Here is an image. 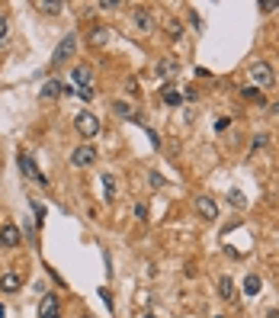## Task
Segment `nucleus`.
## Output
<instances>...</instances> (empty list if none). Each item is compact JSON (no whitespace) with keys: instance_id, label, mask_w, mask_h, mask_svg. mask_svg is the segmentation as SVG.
Returning <instances> with one entry per match:
<instances>
[{"instance_id":"nucleus-30","label":"nucleus","mask_w":279,"mask_h":318,"mask_svg":"<svg viewBox=\"0 0 279 318\" xmlns=\"http://www.w3.org/2000/svg\"><path fill=\"white\" fill-rule=\"evenodd\" d=\"M148 138H151V145H154V148L161 145V138H157V132H154V129H148Z\"/></svg>"},{"instance_id":"nucleus-6","label":"nucleus","mask_w":279,"mask_h":318,"mask_svg":"<svg viewBox=\"0 0 279 318\" xmlns=\"http://www.w3.org/2000/svg\"><path fill=\"white\" fill-rule=\"evenodd\" d=\"M196 212H199L202 218H218V206H215V200H209V196H196Z\"/></svg>"},{"instance_id":"nucleus-8","label":"nucleus","mask_w":279,"mask_h":318,"mask_svg":"<svg viewBox=\"0 0 279 318\" xmlns=\"http://www.w3.org/2000/svg\"><path fill=\"white\" fill-rule=\"evenodd\" d=\"M19 170H23V174H26V177H35V180H39V183H48L42 174H39V170H35V164H32V157L26 154V151H23L19 154Z\"/></svg>"},{"instance_id":"nucleus-34","label":"nucleus","mask_w":279,"mask_h":318,"mask_svg":"<svg viewBox=\"0 0 279 318\" xmlns=\"http://www.w3.org/2000/svg\"><path fill=\"white\" fill-rule=\"evenodd\" d=\"M215 318H225V315H215Z\"/></svg>"},{"instance_id":"nucleus-21","label":"nucleus","mask_w":279,"mask_h":318,"mask_svg":"<svg viewBox=\"0 0 279 318\" xmlns=\"http://www.w3.org/2000/svg\"><path fill=\"white\" fill-rule=\"evenodd\" d=\"M103 190H106V200H113V196H116V183H113V177H109V174L103 177Z\"/></svg>"},{"instance_id":"nucleus-19","label":"nucleus","mask_w":279,"mask_h":318,"mask_svg":"<svg viewBox=\"0 0 279 318\" xmlns=\"http://www.w3.org/2000/svg\"><path fill=\"white\" fill-rule=\"evenodd\" d=\"M228 203H231V206H238V209H244V206H247V200L241 196V190H231V193H228Z\"/></svg>"},{"instance_id":"nucleus-4","label":"nucleus","mask_w":279,"mask_h":318,"mask_svg":"<svg viewBox=\"0 0 279 318\" xmlns=\"http://www.w3.org/2000/svg\"><path fill=\"white\" fill-rule=\"evenodd\" d=\"M96 161V148L93 145H80V148H74V154H71V164L74 167H90Z\"/></svg>"},{"instance_id":"nucleus-2","label":"nucleus","mask_w":279,"mask_h":318,"mask_svg":"<svg viewBox=\"0 0 279 318\" xmlns=\"http://www.w3.org/2000/svg\"><path fill=\"white\" fill-rule=\"evenodd\" d=\"M250 77H253V87H273V81H276V74H273V68L266 65V61H253L250 65Z\"/></svg>"},{"instance_id":"nucleus-20","label":"nucleus","mask_w":279,"mask_h":318,"mask_svg":"<svg viewBox=\"0 0 279 318\" xmlns=\"http://www.w3.org/2000/svg\"><path fill=\"white\" fill-rule=\"evenodd\" d=\"M174 68H177V61H161V65L154 68V74H157V77H164V74H170Z\"/></svg>"},{"instance_id":"nucleus-18","label":"nucleus","mask_w":279,"mask_h":318,"mask_svg":"<svg viewBox=\"0 0 279 318\" xmlns=\"http://www.w3.org/2000/svg\"><path fill=\"white\" fill-rule=\"evenodd\" d=\"M167 32H170V39H180V35H183V26H180V19H167Z\"/></svg>"},{"instance_id":"nucleus-7","label":"nucleus","mask_w":279,"mask_h":318,"mask_svg":"<svg viewBox=\"0 0 279 318\" xmlns=\"http://www.w3.org/2000/svg\"><path fill=\"white\" fill-rule=\"evenodd\" d=\"M0 244H4V248H16L19 244V228L16 225H4L0 228Z\"/></svg>"},{"instance_id":"nucleus-11","label":"nucleus","mask_w":279,"mask_h":318,"mask_svg":"<svg viewBox=\"0 0 279 318\" xmlns=\"http://www.w3.org/2000/svg\"><path fill=\"white\" fill-rule=\"evenodd\" d=\"M218 292H222L225 302H231L234 299V280L231 276H222V280H218Z\"/></svg>"},{"instance_id":"nucleus-3","label":"nucleus","mask_w":279,"mask_h":318,"mask_svg":"<svg viewBox=\"0 0 279 318\" xmlns=\"http://www.w3.org/2000/svg\"><path fill=\"white\" fill-rule=\"evenodd\" d=\"M74 122H77V132H80L83 138H93L96 132H100V119H96L93 113H77Z\"/></svg>"},{"instance_id":"nucleus-12","label":"nucleus","mask_w":279,"mask_h":318,"mask_svg":"<svg viewBox=\"0 0 279 318\" xmlns=\"http://www.w3.org/2000/svg\"><path fill=\"white\" fill-rule=\"evenodd\" d=\"M23 283H19V276L16 273H4V276H0V289H4V292H16Z\"/></svg>"},{"instance_id":"nucleus-22","label":"nucleus","mask_w":279,"mask_h":318,"mask_svg":"<svg viewBox=\"0 0 279 318\" xmlns=\"http://www.w3.org/2000/svg\"><path fill=\"white\" fill-rule=\"evenodd\" d=\"M65 4H39V10H45V13H61Z\"/></svg>"},{"instance_id":"nucleus-23","label":"nucleus","mask_w":279,"mask_h":318,"mask_svg":"<svg viewBox=\"0 0 279 318\" xmlns=\"http://www.w3.org/2000/svg\"><path fill=\"white\" fill-rule=\"evenodd\" d=\"M80 100H93V87H80V90H74Z\"/></svg>"},{"instance_id":"nucleus-32","label":"nucleus","mask_w":279,"mask_h":318,"mask_svg":"<svg viewBox=\"0 0 279 318\" xmlns=\"http://www.w3.org/2000/svg\"><path fill=\"white\" fill-rule=\"evenodd\" d=\"M4 315H7V309H4V305H0V318H4Z\"/></svg>"},{"instance_id":"nucleus-16","label":"nucleus","mask_w":279,"mask_h":318,"mask_svg":"<svg viewBox=\"0 0 279 318\" xmlns=\"http://www.w3.org/2000/svg\"><path fill=\"white\" fill-rule=\"evenodd\" d=\"M180 100H183V96H180L174 87H164V103L167 106H180Z\"/></svg>"},{"instance_id":"nucleus-9","label":"nucleus","mask_w":279,"mask_h":318,"mask_svg":"<svg viewBox=\"0 0 279 318\" xmlns=\"http://www.w3.org/2000/svg\"><path fill=\"white\" fill-rule=\"evenodd\" d=\"M71 81H74L77 87H90V68H87V65H74V71H71Z\"/></svg>"},{"instance_id":"nucleus-15","label":"nucleus","mask_w":279,"mask_h":318,"mask_svg":"<svg viewBox=\"0 0 279 318\" xmlns=\"http://www.w3.org/2000/svg\"><path fill=\"white\" fill-rule=\"evenodd\" d=\"M61 90H65V87H61L58 81H48V84H42V96H58Z\"/></svg>"},{"instance_id":"nucleus-31","label":"nucleus","mask_w":279,"mask_h":318,"mask_svg":"<svg viewBox=\"0 0 279 318\" xmlns=\"http://www.w3.org/2000/svg\"><path fill=\"white\" fill-rule=\"evenodd\" d=\"M266 318H279V312H270V315H266Z\"/></svg>"},{"instance_id":"nucleus-35","label":"nucleus","mask_w":279,"mask_h":318,"mask_svg":"<svg viewBox=\"0 0 279 318\" xmlns=\"http://www.w3.org/2000/svg\"><path fill=\"white\" fill-rule=\"evenodd\" d=\"M52 318H58V315H52Z\"/></svg>"},{"instance_id":"nucleus-1","label":"nucleus","mask_w":279,"mask_h":318,"mask_svg":"<svg viewBox=\"0 0 279 318\" xmlns=\"http://www.w3.org/2000/svg\"><path fill=\"white\" fill-rule=\"evenodd\" d=\"M74 55H77V35L71 32V35H65V39L58 42V48L52 52V68L55 65H65V61H71Z\"/></svg>"},{"instance_id":"nucleus-29","label":"nucleus","mask_w":279,"mask_h":318,"mask_svg":"<svg viewBox=\"0 0 279 318\" xmlns=\"http://www.w3.org/2000/svg\"><path fill=\"white\" fill-rule=\"evenodd\" d=\"M135 215H138V218H148V206L138 203V206H135Z\"/></svg>"},{"instance_id":"nucleus-13","label":"nucleus","mask_w":279,"mask_h":318,"mask_svg":"<svg viewBox=\"0 0 279 318\" xmlns=\"http://www.w3.org/2000/svg\"><path fill=\"white\" fill-rule=\"evenodd\" d=\"M260 289H263V280H260L257 273H247V280H244V292H247V296H257Z\"/></svg>"},{"instance_id":"nucleus-10","label":"nucleus","mask_w":279,"mask_h":318,"mask_svg":"<svg viewBox=\"0 0 279 318\" xmlns=\"http://www.w3.org/2000/svg\"><path fill=\"white\" fill-rule=\"evenodd\" d=\"M52 315H58V296H45L39 305V318H52Z\"/></svg>"},{"instance_id":"nucleus-28","label":"nucleus","mask_w":279,"mask_h":318,"mask_svg":"<svg viewBox=\"0 0 279 318\" xmlns=\"http://www.w3.org/2000/svg\"><path fill=\"white\" fill-rule=\"evenodd\" d=\"M113 109H116V113H119V116H132V113H128V106H125V103H116Z\"/></svg>"},{"instance_id":"nucleus-26","label":"nucleus","mask_w":279,"mask_h":318,"mask_svg":"<svg viewBox=\"0 0 279 318\" xmlns=\"http://www.w3.org/2000/svg\"><path fill=\"white\" fill-rule=\"evenodd\" d=\"M119 0H100V10H116Z\"/></svg>"},{"instance_id":"nucleus-14","label":"nucleus","mask_w":279,"mask_h":318,"mask_svg":"<svg viewBox=\"0 0 279 318\" xmlns=\"http://www.w3.org/2000/svg\"><path fill=\"white\" fill-rule=\"evenodd\" d=\"M90 42H93V45H106V42H109V29H100V26H96V29L90 32Z\"/></svg>"},{"instance_id":"nucleus-24","label":"nucleus","mask_w":279,"mask_h":318,"mask_svg":"<svg viewBox=\"0 0 279 318\" xmlns=\"http://www.w3.org/2000/svg\"><path fill=\"white\" fill-rule=\"evenodd\" d=\"M7 32H10V23H7V16H0V42L7 39Z\"/></svg>"},{"instance_id":"nucleus-17","label":"nucleus","mask_w":279,"mask_h":318,"mask_svg":"<svg viewBox=\"0 0 279 318\" xmlns=\"http://www.w3.org/2000/svg\"><path fill=\"white\" fill-rule=\"evenodd\" d=\"M241 93H244V100H257V103H263V93L253 87V84H250V87H241Z\"/></svg>"},{"instance_id":"nucleus-5","label":"nucleus","mask_w":279,"mask_h":318,"mask_svg":"<svg viewBox=\"0 0 279 318\" xmlns=\"http://www.w3.org/2000/svg\"><path fill=\"white\" fill-rule=\"evenodd\" d=\"M135 26H138L144 35H151V32L157 29V19H154V13H151V10L138 7V10H135Z\"/></svg>"},{"instance_id":"nucleus-36","label":"nucleus","mask_w":279,"mask_h":318,"mask_svg":"<svg viewBox=\"0 0 279 318\" xmlns=\"http://www.w3.org/2000/svg\"><path fill=\"white\" fill-rule=\"evenodd\" d=\"M276 7H279V4H276Z\"/></svg>"},{"instance_id":"nucleus-25","label":"nucleus","mask_w":279,"mask_h":318,"mask_svg":"<svg viewBox=\"0 0 279 318\" xmlns=\"http://www.w3.org/2000/svg\"><path fill=\"white\" fill-rule=\"evenodd\" d=\"M266 142H270V135H266V132H260V135H257V138H253V148H263V145H266Z\"/></svg>"},{"instance_id":"nucleus-33","label":"nucleus","mask_w":279,"mask_h":318,"mask_svg":"<svg viewBox=\"0 0 279 318\" xmlns=\"http://www.w3.org/2000/svg\"><path fill=\"white\" fill-rule=\"evenodd\" d=\"M141 318H157V315H141Z\"/></svg>"},{"instance_id":"nucleus-27","label":"nucleus","mask_w":279,"mask_h":318,"mask_svg":"<svg viewBox=\"0 0 279 318\" xmlns=\"http://www.w3.org/2000/svg\"><path fill=\"white\" fill-rule=\"evenodd\" d=\"M260 10H263V13H270V10H276V4H273V0H260Z\"/></svg>"}]
</instances>
